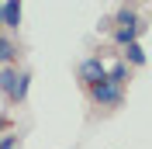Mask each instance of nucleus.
<instances>
[{
	"label": "nucleus",
	"instance_id": "1",
	"mask_svg": "<svg viewBox=\"0 0 152 149\" xmlns=\"http://www.w3.org/2000/svg\"><path fill=\"white\" fill-rule=\"evenodd\" d=\"M90 97H94L100 108H104V104H118V101H121V87H118V83H111V80L104 76L100 83H94V87H90Z\"/></svg>",
	"mask_w": 152,
	"mask_h": 149
},
{
	"label": "nucleus",
	"instance_id": "2",
	"mask_svg": "<svg viewBox=\"0 0 152 149\" xmlns=\"http://www.w3.org/2000/svg\"><path fill=\"white\" fill-rule=\"evenodd\" d=\"M107 76V66L100 63V59H86L83 66H80V80H83L86 87H94V83H100Z\"/></svg>",
	"mask_w": 152,
	"mask_h": 149
},
{
	"label": "nucleus",
	"instance_id": "3",
	"mask_svg": "<svg viewBox=\"0 0 152 149\" xmlns=\"http://www.w3.org/2000/svg\"><path fill=\"white\" fill-rule=\"evenodd\" d=\"M0 24H7V28L18 31V24H21V0H7L0 7Z\"/></svg>",
	"mask_w": 152,
	"mask_h": 149
},
{
	"label": "nucleus",
	"instance_id": "4",
	"mask_svg": "<svg viewBox=\"0 0 152 149\" xmlns=\"http://www.w3.org/2000/svg\"><path fill=\"white\" fill-rule=\"evenodd\" d=\"M28 87H31V76H28V73H21V76H18V83H14L10 101H24V97H28Z\"/></svg>",
	"mask_w": 152,
	"mask_h": 149
},
{
	"label": "nucleus",
	"instance_id": "5",
	"mask_svg": "<svg viewBox=\"0 0 152 149\" xmlns=\"http://www.w3.org/2000/svg\"><path fill=\"white\" fill-rule=\"evenodd\" d=\"M14 83H18V73H14V69H0V90L7 94H14Z\"/></svg>",
	"mask_w": 152,
	"mask_h": 149
},
{
	"label": "nucleus",
	"instance_id": "6",
	"mask_svg": "<svg viewBox=\"0 0 152 149\" xmlns=\"http://www.w3.org/2000/svg\"><path fill=\"white\" fill-rule=\"evenodd\" d=\"M107 80H111V83H118V87H124V80H128V66H124V63L111 66V69H107Z\"/></svg>",
	"mask_w": 152,
	"mask_h": 149
},
{
	"label": "nucleus",
	"instance_id": "7",
	"mask_svg": "<svg viewBox=\"0 0 152 149\" xmlns=\"http://www.w3.org/2000/svg\"><path fill=\"white\" fill-rule=\"evenodd\" d=\"M138 28H142V24H138ZM138 28H118L114 31V42H118V45H132L135 35H138Z\"/></svg>",
	"mask_w": 152,
	"mask_h": 149
},
{
	"label": "nucleus",
	"instance_id": "8",
	"mask_svg": "<svg viewBox=\"0 0 152 149\" xmlns=\"http://www.w3.org/2000/svg\"><path fill=\"white\" fill-rule=\"evenodd\" d=\"M128 49V59H132L135 66H145V49L138 45V42H132V45H124Z\"/></svg>",
	"mask_w": 152,
	"mask_h": 149
},
{
	"label": "nucleus",
	"instance_id": "9",
	"mask_svg": "<svg viewBox=\"0 0 152 149\" xmlns=\"http://www.w3.org/2000/svg\"><path fill=\"white\" fill-rule=\"evenodd\" d=\"M118 24H121V28H138V18H135V10H121V14H118Z\"/></svg>",
	"mask_w": 152,
	"mask_h": 149
},
{
	"label": "nucleus",
	"instance_id": "10",
	"mask_svg": "<svg viewBox=\"0 0 152 149\" xmlns=\"http://www.w3.org/2000/svg\"><path fill=\"white\" fill-rule=\"evenodd\" d=\"M14 56V49H10V42H4V38H0V59H10Z\"/></svg>",
	"mask_w": 152,
	"mask_h": 149
},
{
	"label": "nucleus",
	"instance_id": "11",
	"mask_svg": "<svg viewBox=\"0 0 152 149\" xmlns=\"http://www.w3.org/2000/svg\"><path fill=\"white\" fill-rule=\"evenodd\" d=\"M0 149H18V139H14V135H4V139H0Z\"/></svg>",
	"mask_w": 152,
	"mask_h": 149
},
{
	"label": "nucleus",
	"instance_id": "12",
	"mask_svg": "<svg viewBox=\"0 0 152 149\" xmlns=\"http://www.w3.org/2000/svg\"><path fill=\"white\" fill-rule=\"evenodd\" d=\"M0 121H4V118H0Z\"/></svg>",
	"mask_w": 152,
	"mask_h": 149
}]
</instances>
